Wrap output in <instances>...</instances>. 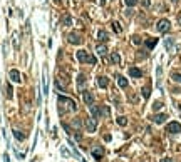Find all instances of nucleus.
<instances>
[{"instance_id": "f257e3e1", "label": "nucleus", "mask_w": 181, "mask_h": 162, "mask_svg": "<svg viewBox=\"0 0 181 162\" xmlns=\"http://www.w3.org/2000/svg\"><path fill=\"white\" fill-rule=\"evenodd\" d=\"M57 100H59V104H60V107H62L66 112H72V114L77 112V104L72 99H69V97H66V95H59Z\"/></svg>"}, {"instance_id": "f03ea898", "label": "nucleus", "mask_w": 181, "mask_h": 162, "mask_svg": "<svg viewBox=\"0 0 181 162\" xmlns=\"http://www.w3.org/2000/svg\"><path fill=\"white\" fill-rule=\"evenodd\" d=\"M77 60L81 62V64H91V65H96V57L94 55H91L89 52H86V50H77Z\"/></svg>"}, {"instance_id": "7ed1b4c3", "label": "nucleus", "mask_w": 181, "mask_h": 162, "mask_svg": "<svg viewBox=\"0 0 181 162\" xmlns=\"http://www.w3.org/2000/svg\"><path fill=\"white\" fill-rule=\"evenodd\" d=\"M169 27H171V24H169V20L163 19L158 22V25H156V29H158V32H161V34H166L168 30H169Z\"/></svg>"}, {"instance_id": "20e7f679", "label": "nucleus", "mask_w": 181, "mask_h": 162, "mask_svg": "<svg viewBox=\"0 0 181 162\" xmlns=\"http://www.w3.org/2000/svg\"><path fill=\"white\" fill-rule=\"evenodd\" d=\"M67 38H69V44H72V45H79V44H82V37H81L77 32H71Z\"/></svg>"}, {"instance_id": "39448f33", "label": "nucleus", "mask_w": 181, "mask_h": 162, "mask_svg": "<svg viewBox=\"0 0 181 162\" xmlns=\"http://www.w3.org/2000/svg\"><path fill=\"white\" fill-rule=\"evenodd\" d=\"M166 132L180 134L181 132V124H178V122H171V124H168V125H166Z\"/></svg>"}, {"instance_id": "423d86ee", "label": "nucleus", "mask_w": 181, "mask_h": 162, "mask_svg": "<svg viewBox=\"0 0 181 162\" xmlns=\"http://www.w3.org/2000/svg\"><path fill=\"white\" fill-rule=\"evenodd\" d=\"M91 154H92V157H94V159L99 161V159H102V155H104V149H102L101 145H96V147L91 149Z\"/></svg>"}, {"instance_id": "0eeeda50", "label": "nucleus", "mask_w": 181, "mask_h": 162, "mask_svg": "<svg viewBox=\"0 0 181 162\" xmlns=\"http://www.w3.org/2000/svg\"><path fill=\"white\" fill-rule=\"evenodd\" d=\"M84 125H86V129L89 130V132H94V130H96V127H97V122H96V119H94V117H89V119H86Z\"/></svg>"}, {"instance_id": "6e6552de", "label": "nucleus", "mask_w": 181, "mask_h": 162, "mask_svg": "<svg viewBox=\"0 0 181 162\" xmlns=\"http://www.w3.org/2000/svg\"><path fill=\"white\" fill-rule=\"evenodd\" d=\"M9 77H10V80H12V82H15V84H20V82H22L20 72H19V70H15V69H12V70L9 72Z\"/></svg>"}, {"instance_id": "1a4fd4ad", "label": "nucleus", "mask_w": 181, "mask_h": 162, "mask_svg": "<svg viewBox=\"0 0 181 162\" xmlns=\"http://www.w3.org/2000/svg\"><path fill=\"white\" fill-rule=\"evenodd\" d=\"M82 97H84L86 105H92V104H94V95H92L89 90H82Z\"/></svg>"}, {"instance_id": "9d476101", "label": "nucleus", "mask_w": 181, "mask_h": 162, "mask_svg": "<svg viewBox=\"0 0 181 162\" xmlns=\"http://www.w3.org/2000/svg\"><path fill=\"white\" fill-rule=\"evenodd\" d=\"M129 75L134 77V79H139V77H143V70H139L138 67H131L129 69Z\"/></svg>"}, {"instance_id": "9b49d317", "label": "nucleus", "mask_w": 181, "mask_h": 162, "mask_svg": "<svg viewBox=\"0 0 181 162\" xmlns=\"http://www.w3.org/2000/svg\"><path fill=\"white\" fill-rule=\"evenodd\" d=\"M151 119H153V122H154V124H163L168 117H166L164 114H158V115H153Z\"/></svg>"}, {"instance_id": "f8f14e48", "label": "nucleus", "mask_w": 181, "mask_h": 162, "mask_svg": "<svg viewBox=\"0 0 181 162\" xmlns=\"http://www.w3.org/2000/svg\"><path fill=\"white\" fill-rule=\"evenodd\" d=\"M116 80H117V85L121 87V89H126L127 84H129V82H127V79H124L123 75H117V77H116Z\"/></svg>"}, {"instance_id": "ddd939ff", "label": "nucleus", "mask_w": 181, "mask_h": 162, "mask_svg": "<svg viewBox=\"0 0 181 162\" xmlns=\"http://www.w3.org/2000/svg\"><path fill=\"white\" fill-rule=\"evenodd\" d=\"M89 109H91V114H92V117H94L96 120L99 119V115H101V110H99V107L97 105H89Z\"/></svg>"}, {"instance_id": "4468645a", "label": "nucleus", "mask_w": 181, "mask_h": 162, "mask_svg": "<svg viewBox=\"0 0 181 162\" xmlns=\"http://www.w3.org/2000/svg\"><path fill=\"white\" fill-rule=\"evenodd\" d=\"M97 38H99L101 42H106V40H109V34L104 32V30H99V32H97Z\"/></svg>"}, {"instance_id": "2eb2a0df", "label": "nucleus", "mask_w": 181, "mask_h": 162, "mask_svg": "<svg viewBox=\"0 0 181 162\" xmlns=\"http://www.w3.org/2000/svg\"><path fill=\"white\" fill-rule=\"evenodd\" d=\"M97 84H99V87H107V84H109V80H107V77H104V75H101L99 79H97Z\"/></svg>"}, {"instance_id": "dca6fc26", "label": "nucleus", "mask_w": 181, "mask_h": 162, "mask_svg": "<svg viewBox=\"0 0 181 162\" xmlns=\"http://www.w3.org/2000/svg\"><path fill=\"white\" fill-rule=\"evenodd\" d=\"M111 25H113V29H114L116 34H121V32H123V27H121V24H119L117 20H113V24H111Z\"/></svg>"}, {"instance_id": "f3484780", "label": "nucleus", "mask_w": 181, "mask_h": 162, "mask_svg": "<svg viewBox=\"0 0 181 162\" xmlns=\"http://www.w3.org/2000/svg\"><path fill=\"white\" fill-rule=\"evenodd\" d=\"M14 137H15L17 140H20V142H22V140H25V134H22L20 130H17V129L14 130Z\"/></svg>"}, {"instance_id": "a211bd4d", "label": "nucleus", "mask_w": 181, "mask_h": 162, "mask_svg": "<svg viewBox=\"0 0 181 162\" xmlns=\"http://www.w3.org/2000/svg\"><path fill=\"white\" fill-rule=\"evenodd\" d=\"M111 62L116 64V65L121 62V57H119V54H117V52H113V54H111Z\"/></svg>"}, {"instance_id": "6ab92c4d", "label": "nucleus", "mask_w": 181, "mask_h": 162, "mask_svg": "<svg viewBox=\"0 0 181 162\" xmlns=\"http://www.w3.org/2000/svg\"><path fill=\"white\" fill-rule=\"evenodd\" d=\"M156 44H158V38H149V40H146V47L148 48H154Z\"/></svg>"}, {"instance_id": "aec40b11", "label": "nucleus", "mask_w": 181, "mask_h": 162, "mask_svg": "<svg viewBox=\"0 0 181 162\" xmlns=\"http://www.w3.org/2000/svg\"><path fill=\"white\" fill-rule=\"evenodd\" d=\"M141 94H143L144 99H148V97H149V94H151V89H149V85L143 87V89H141Z\"/></svg>"}, {"instance_id": "412c9836", "label": "nucleus", "mask_w": 181, "mask_h": 162, "mask_svg": "<svg viewBox=\"0 0 181 162\" xmlns=\"http://www.w3.org/2000/svg\"><path fill=\"white\" fill-rule=\"evenodd\" d=\"M99 110H101V115H104V117H109V114H111V110H109V107H107V105H102Z\"/></svg>"}, {"instance_id": "4be33fe9", "label": "nucleus", "mask_w": 181, "mask_h": 162, "mask_svg": "<svg viewBox=\"0 0 181 162\" xmlns=\"http://www.w3.org/2000/svg\"><path fill=\"white\" fill-rule=\"evenodd\" d=\"M77 84H79V87H82L86 84V75H84V74H79V75H77Z\"/></svg>"}, {"instance_id": "5701e85b", "label": "nucleus", "mask_w": 181, "mask_h": 162, "mask_svg": "<svg viewBox=\"0 0 181 162\" xmlns=\"http://www.w3.org/2000/svg\"><path fill=\"white\" fill-rule=\"evenodd\" d=\"M49 92V87H47V69H44V94Z\"/></svg>"}, {"instance_id": "b1692460", "label": "nucleus", "mask_w": 181, "mask_h": 162, "mask_svg": "<svg viewBox=\"0 0 181 162\" xmlns=\"http://www.w3.org/2000/svg\"><path fill=\"white\" fill-rule=\"evenodd\" d=\"M96 50H97V54H99V55H102V57L107 54V48H106L104 45H97V48H96Z\"/></svg>"}, {"instance_id": "393cba45", "label": "nucleus", "mask_w": 181, "mask_h": 162, "mask_svg": "<svg viewBox=\"0 0 181 162\" xmlns=\"http://www.w3.org/2000/svg\"><path fill=\"white\" fill-rule=\"evenodd\" d=\"M164 45H166V50H171V48H173V45H174V40H173V38H166Z\"/></svg>"}, {"instance_id": "a878e982", "label": "nucleus", "mask_w": 181, "mask_h": 162, "mask_svg": "<svg viewBox=\"0 0 181 162\" xmlns=\"http://www.w3.org/2000/svg\"><path fill=\"white\" fill-rule=\"evenodd\" d=\"M116 122H117L119 125H123V127H124V125L127 124V119H126L124 115H121V117H117V119H116Z\"/></svg>"}, {"instance_id": "bb28decb", "label": "nucleus", "mask_w": 181, "mask_h": 162, "mask_svg": "<svg viewBox=\"0 0 181 162\" xmlns=\"http://www.w3.org/2000/svg\"><path fill=\"white\" fill-rule=\"evenodd\" d=\"M62 24H64V25H71V24H72V19H71V15H64V19H62Z\"/></svg>"}, {"instance_id": "cd10ccee", "label": "nucleus", "mask_w": 181, "mask_h": 162, "mask_svg": "<svg viewBox=\"0 0 181 162\" xmlns=\"http://www.w3.org/2000/svg\"><path fill=\"white\" fill-rule=\"evenodd\" d=\"M133 44H134V45H141V44H143L141 37H139V35H134V37H133Z\"/></svg>"}, {"instance_id": "c85d7f7f", "label": "nucleus", "mask_w": 181, "mask_h": 162, "mask_svg": "<svg viewBox=\"0 0 181 162\" xmlns=\"http://www.w3.org/2000/svg\"><path fill=\"white\" fill-rule=\"evenodd\" d=\"M14 97V89H12V85H7V99H12Z\"/></svg>"}, {"instance_id": "c756f323", "label": "nucleus", "mask_w": 181, "mask_h": 162, "mask_svg": "<svg viewBox=\"0 0 181 162\" xmlns=\"http://www.w3.org/2000/svg\"><path fill=\"white\" fill-rule=\"evenodd\" d=\"M171 79L174 80V82H178V84H181V74H173Z\"/></svg>"}, {"instance_id": "7c9ffc66", "label": "nucleus", "mask_w": 181, "mask_h": 162, "mask_svg": "<svg viewBox=\"0 0 181 162\" xmlns=\"http://www.w3.org/2000/svg\"><path fill=\"white\" fill-rule=\"evenodd\" d=\"M161 107H163V104H161V102H158V100H156V102L153 104V110H161Z\"/></svg>"}, {"instance_id": "2f4dec72", "label": "nucleus", "mask_w": 181, "mask_h": 162, "mask_svg": "<svg viewBox=\"0 0 181 162\" xmlns=\"http://www.w3.org/2000/svg\"><path fill=\"white\" fill-rule=\"evenodd\" d=\"M124 3H126L127 7H134V5L138 3V0H124Z\"/></svg>"}, {"instance_id": "473e14b6", "label": "nucleus", "mask_w": 181, "mask_h": 162, "mask_svg": "<svg viewBox=\"0 0 181 162\" xmlns=\"http://www.w3.org/2000/svg\"><path fill=\"white\" fill-rule=\"evenodd\" d=\"M74 139H76V140H81V139H82V134H81V132H74Z\"/></svg>"}, {"instance_id": "72a5a7b5", "label": "nucleus", "mask_w": 181, "mask_h": 162, "mask_svg": "<svg viewBox=\"0 0 181 162\" xmlns=\"http://www.w3.org/2000/svg\"><path fill=\"white\" fill-rule=\"evenodd\" d=\"M131 15H133V7H129L126 10V17H131Z\"/></svg>"}, {"instance_id": "f704fd0d", "label": "nucleus", "mask_w": 181, "mask_h": 162, "mask_svg": "<svg viewBox=\"0 0 181 162\" xmlns=\"http://www.w3.org/2000/svg\"><path fill=\"white\" fill-rule=\"evenodd\" d=\"M62 127H64V130H66L67 134H72V130L69 129V125H66V124H64V122H62Z\"/></svg>"}, {"instance_id": "c9c22d12", "label": "nucleus", "mask_w": 181, "mask_h": 162, "mask_svg": "<svg viewBox=\"0 0 181 162\" xmlns=\"http://www.w3.org/2000/svg\"><path fill=\"white\" fill-rule=\"evenodd\" d=\"M72 124H74V127H77V129H79V127H81V120H77V119H76Z\"/></svg>"}, {"instance_id": "e433bc0d", "label": "nucleus", "mask_w": 181, "mask_h": 162, "mask_svg": "<svg viewBox=\"0 0 181 162\" xmlns=\"http://www.w3.org/2000/svg\"><path fill=\"white\" fill-rule=\"evenodd\" d=\"M60 152H62V155H66V157H69V155H71V154H69V151H67V149H62Z\"/></svg>"}, {"instance_id": "4c0bfd02", "label": "nucleus", "mask_w": 181, "mask_h": 162, "mask_svg": "<svg viewBox=\"0 0 181 162\" xmlns=\"http://www.w3.org/2000/svg\"><path fill=\"white\" fill-rule=\"evenodd\" d=\"M149 5H151L149 0H143V7H149Z\"/></svg>"}, {"instance_id": "58836bf2", "label": "nucleus", "mask_w": 181, "mask_h": 162, "mask_svg": "<svg viewBox=\"0 0 181 162\" xmlns=\"http://www.w3.org/2000/svg\"><path fill=\"white\" fill-rule=\"evenodd\" d=\"M3 162H10V157H9V154H5V155H3Z\"/></svg>"}, {"instance_id": "ea45409f", "label": "nucleus", "mask_w": 181, "mask_h": 162, "mask_svg": "<svg viewBox=\"0 0 181 162\" xmlns=\"http://www.w3.org/2000/svg\"><path fill=\"white\" fill-rule=\"evenodd\" d=\"M161 162H171V159L169 157H164V159H161Z\"/></svg>"}, {"instance_id": "a19ab883", "label": "nucleus", "mask_w": 181, "mask_h": 162, "mask_svg": "<svg viewBox=\"0 0 181 162\" xmlns=\"http://www.w3.org/2000/svg\"><path fill=\"white\" fill-rule=\"evenodd\" d=\"M178 20H180V25H181V13H180V17H178Z\"/></svg>"}, {"instance_id": "79ce46f5", "label": "nucleus", "mask_w": 181, "mask_h": 162, "mask_svg": "<svg viewBox=\"0 0 181 162\" xmlns=\"http://www.w3.org/2000/svg\"><path fill=\"white\" fill-rule=\"evenodd\" d=\"M180 110H181V104H180Z\"/></svg>"}, {"instance_id": "37998d69", "label": "nucleus", "mask_w": 181, "mask_h": 162, "mask_svg": "<svg viewBox=\"0 0 181 162\" xmlns=\"http://www.w3.org/2000/svg\"><path fill=\"white\" fill-rule=\"evenodd\" d=\"M56 2H60V0H56Z\"/></svg>"}]
</instances>
